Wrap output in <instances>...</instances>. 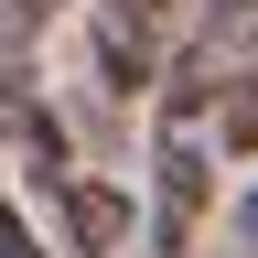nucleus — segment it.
Returning <instances> with one entry per match:
<instances>
[{
    "label": "nucleus",
    "mask_w": 258,
    "mask_h": 258,
    "mask_svg": "<svg viewBox=\"0 0 258 258\" xmlns=\"http://www.w3.org/2000/svg\"><path fill=\"white\" fill-rule=\"evenodd\" d=\"M194 22V0H86V64H97V97L129 108V97L161 86V64H172Z\"/></svg>",
    "instance_id": "f257e3e1"
},
{
    "label": "nucleus",
    "mask_w": 258,
    "mask_h": 258,
    "mask_svg": "<svg viewBox=\"0 0 258 258\" xmlns=\"http://www.w3.org/2000/svg\"><path fill=\"white\" fill-rule=\"evenodd\" d=\"M151 237H161V258H183V237H194V215H205V129L194 118H161V151H151Z\"/></svg>",
    "instance_id": "f03ea898"
},
{
    "label": "nucleus",
    "mask_w": 258,
    "mask_h": 258,
    "mask_svg": "<svg viewBox=\"0 0 258 258\" xmlns=\"http://www.w3.org/2000/svg\"><path fill=\"white\" fill-rule=\"evenodd\" d=\"M43 194H54L64 237H76L86 258H118V247H129V194H118L108 172H76V161H64V172H43Z\"/></svg>",
    "instance_id": "7ed1b4c3"
},
{
    "label": "nucleus",
    "mask_w": 258,
    "mask_h": 258,
    "mask_svg": "<svg viewBox=\"0 0 258 258\" xmlns=\"http://www.w3.org/2000/svg\"><path fill=\"white\" fill-rule=\"evenodd\" d=\"M215 129H226V151H258V64L237 86H226V108H215Z\"/></svg>",
    "instance_id": "20e7f679"
},
{
    "label": "nucleus",
    "mask_w": 258,
    "mask_h": 258,
    "mask_svg": "<svg viewBox=\"0 0 258 258\" xmlns=\"http://www.w3.org/2000/svg\"><path fill=\"white\" fill-rule=\"evenodd\" d=\"M43 22H54V0H0V64H22Z\"/></svg>",
    "instance_id": "39448f33"
},
{
    "label": "nucleus",
    "mask_w": 258,
    "mask_h": 258,
    "mask_svg": "<svg viewBox=\"0 0 258 258\" xmlns=\"http://www.w3.org/2000/svg\"><path fill=\"white\" fill-rule=\"evenodd\" d=\"M0 258H43V247L22 237V215H11V205H0Z\"/></svg>",
    "instance_id": "423d86ee"
},
{
    "label": "nucleus",
    "mask_w": 258,
    "mask_h": 258,
    "mask_svg": "<svg viewBox=\"0 0 258 258\" xmlns=\"http://www.w3.org/2000/svg\"><path fill=\"white\" fill-rule=\"evenodd\" d=\"M237 237H247V247H258V183H247V205H237Z\"/></svg>",
    "instance_id": "0eeeda50"
}]
</instances>
